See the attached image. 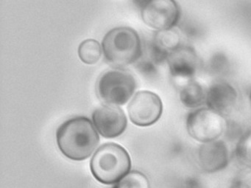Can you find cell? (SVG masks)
<instances>
[{
	"instance_id": "5bb4252c",
	"label": "cell",
	"mask_w": 251,
	"mask_h": 188,
	"mask_svg": "<svg viewBox=\"0 0 251 188\" xmlns=\"http://www.w3.org/2000/svg\"><path fill=\"white\" fill-rule=\"evenodd\" d=\"M102 47L95 39H86L78 47V56L80 61L88 65L96 64L102 55Z\"/></svg>"
},
{
	"instance_id": "6da1fadb",
	"label": "cell",
	"mask_w": 251,
	"mask_h": 188,
	"mask_svg": "<svg viewBox=\"0 0 251 188\" xmlns=\"http://www.w3.org/2000/svg\"><path fill=\"white\" fill-rule=\"evenodd\" d=\"M57 145L63 155L74 161L89 158L98 147L99 135L88 117L69 119L57 129Z\"/></svg>"
},
{
	"instance_id": "8fae6325",
	"label": "cell",
	"mask_w": 251,
	"mask_h": 188,
	"mask_svg": "<svg viewBox=\"0 0 251 188\" xmlns=\"http://www.w3.org/2000/svg\"><path fill=\"white\" fill-rule=\"evenodd\" d=\"M238 97L237 91L230 83L226 81L215 82L207 89L205 105L226 116L236 107Z\"/></svg>"
},
{
	"instance_id": "4fadbf2b",
	"label": "cell",
	"mask_w": 251,
	"mask_h": 188,
	"mask_svg": "<svg viewBox=\"0 0 251 188\" xmlns=\"http://www.w3.org/2000/svg\"><path fill=\"white\" fill-rule=\"evenodd\" d=\"M151 42L157 49L167 55L182 45L181 36L176 27L156 30Z\"/></svg>"
},
{
	"instance_id": "7a4b0ae2",
	"label": "cell",
	"mask_w": 251,
	"mask_h": 188,
	"mask_svg": "<svg viewBox=\"0 0 251 188\" xmlns=\"http://www.w3.org/2000/svg\"><path fill=\"white\" fill-rule=\"evenodd\" d=\"M105 61L114 68H124L136 64L143 55L144 45L139 33L129 27L110 30L102 42Z\"/></svg>"
},
{
	"instance_id": "52a82bcc",
	"label": "cell",
	"mask_w": 251,
	"mask_h": 188,
	"mask_svg": "<svg viewBox=\"0 0 251 188\" xmlns=\"http://www.w3.org/2000/svg\"><path fill=\"white\" fill-rule=\"evenodd\" d=\"M145 25L156 30L176 27L180 23V9L176 0H152L141 10Z\"/></svg>"
},
{
	"instance_id": "ffe728a7",
	"label": "cell",
	"mask_w": 251,
	"mask_h": 188,
	"mask_svg": "<svg viewBox=\"0 0 251 188\" xmlns=\"http://www.w3.org/2000/svg\"><path fill=\"white\" fill-rule=\"evenodd\" d=\"M133 3L139 9L142 10L145 8L147 5H149L152 0H133Z\"/></svg>"
},
{
	"instance_id": "e0dca14e",
	"label": "cell",
	"mask_w": 251,
	"mask_h": 188,
	"mask_svg": "<svg viewBox=\"0 0 251 188\" xmlns=\"http://www.w3.org/2000/svg\"><path fill=\"white\" fill-rule=\"evenodd\" d=\"M228 59L223 53H216L208 61V68L210 71L215 74L224 73L228 69Z\"/></svg>"
},
{
	"instance_id": "3957f363",
	"label": "cell",
	"mask_w": 251,
	"mask_h": 188,
	"mask_svg": "<svg viewBox=\"0 0 251 188\" xmlns=\"http://www.w3.org/2000/svg\"><path fill=\"white\" fill-rule=\"evenodd\" d=\"M131 160L127 151L118 144L101 145L90 161V169L95 179L105 185L117 183L130 171Z\"/></svg>"
},
{
	"instance_id": "7c38bea8",
	"label": "cell",
	"mask_w": 251,
	"mask_h": 188,
	"mask_svg": "<svg viewBox=\"0 0 251 188\" xmlns=\"http://www.w3.org/2000/svg\"><path fill=\"white\" fill-rule=\"evenodd\" d=\"M207 89L195 79L185 82L180 88L179 98L183 107L189 109L201 108L205 104Z\"/></svg>"
},
{
	"instance_id": "d6986e66",
	"label": "cell",
	"mask_w": 251,
	"mask_h": 188,
	"mask_svg": "<svg viewBox=\"0 0 251 188\" xmlns=\"http://www.w3.org/2000/svg\"><path fill=\"white\" fill-rule=\"evenodd\" d=\"M182 32L186 35L188 37L193 38L198 37V35H200L199 27H197L196 26H194V24L191 23H182L180 26Z\"/></svg>"
},
{
	"instance_id": "5b68a950",
	"label": "cell",
	"mask_w": 251,
	"mask_h": 188,
	"mask_svg": "<svg viewBox=\"0 0 251 188\" xmlns=\"http://www.w3.org/2000/svg\"><path fill=\"white\" fill-rule=\"evenodd\" d=\"M227 128L226 117L207 107L192 110L186 117L188 134L201 144L221 139Z\"/></svg>"
},
{
	"instance_id": "9a60e30c",
	"label": "cell",
	"mask_w": 251,
	"mask_h": 188,
	"mask_svg": "<svg viewBox=\"0 0 251 188\" xmlns=\"http://www.w3.org/2000/svg\"><path fill=\"white\" fill-rule=\"evenodd\" d=\"M235 154L238 161L245 168L251 169V129L247 131L239 138L236 143Z\"/></svg>"
},
{
	"instance_id": "277c9868",
	"label": "cell",
	"mask_w": 251,
	"mask_h": 188,
	"mask_svg": "<svg viewBox=\"0 0 251 188\" xmlns=\"http://www.w3.org/2000/svg\"><path fill=\"white\" fill-rule=\"evenodd\" d=\"M136 89V81L132 73L123 68L104 72L97 81L98 98L106 104L125 105Z\"/></svg>"
},
{
	"instance_id": "2e32d148",
	"label": "cell",
	"mask_w": 251,
	"mask_h": 188,
	"mask_svg": "<svg viewBox=\"0 0 251 188\" xmlns=\"http://www.w3.org/2000/svg\"><path fill=\"white\" fill-rule=\"evenodd\" d=\"M113 188H151V184L144 173L133 170L122 178Z\"/></svg>"
},
{
	"instance_id": "44dd1931",
	"label": "cell",
	"mask_w": 251,
	"mask_h": 188,
	"mask_svg": "<svg viewBox=\"0 0 251 188\" xmlns=\"http://www.w3.org/2000/svg\"><path fill=\"white\" fill-rule=\"evenodd\" d=\"M249 101H250V102L251 103V90H250V92H249Z\"/></svg>"
},
{
	"instance_id": "9c48e42d",
	"label": "cell",
	"mask_w": 251,
	"mask_h": 188,
	"mask_svg": "<svg viewBox=\"0 0 251 188\" xmlns=\"http://www.w3.org/2000/svg\"><path fill=\"white\" fill-rule=\"evenodd\" d=\"M199 167L204 173L211 174L225 170L230 161L227 143L223 139L201 143L197 154Z\"/></svg>"
},
{
	"instance_id": "ac0fdd59",
	"label": "cell",
	"mask_w": 251,
	"mask_h": 188,
	"mask_svg": "<svg viewBox=\"0 0 251 188\" xmlns=\"http://www.w3.org/2000/svg\"><path fill=\"white\" fill-rule=\"evenodd\" d=\"M230 188H251V169L242 170Z\"/></svg>"
},
{
	"instance_id": "30bf717a",
	"label": "cell",
	"mask_w": 251,
	"mask_h": 188,
	"mask_svg": "<svg viewBox=\"0 0 251 188\" xmlns=\"http://www.w3.org/2000/svg\"><path fill=\"white\" fill-rule=\"evenodd\" d=\"M167 63L171 76L185 82L194 79L200 67L199 57L196 51L186 45H180L170 53Z\"/></svg>"
},
{
	"instance_id": "ba28073f",
	"label": "cell",
	"mask_w": 251,
	"mask_h": 188,
	"mask_svg": "<svg viewBox=\"0 0 251 188\" xmlns=\"http://www.w3.org/2000/svg\"><path fill=\"white\" fill-rule=\"evenodd\" d=\"M92 120L98 132L108 139L120 136L127 128V117L118 106L106 104L99 107L92 114Z\"/></svg>"
},
{
	"instance_id": "8992f818",
	"label": "cell",
	"mask_w": 251,
	"mask_h": 188,
	"mask_svg": "<svg viewBox=\"0 0 251 188\" xmlns=\"http://www.w3.org/2000/svg\"><path fill=\"white\" fill-rule=\"evenodd\" d=\"M163 108L162 101L157 94L151 91H140L130 101L127 111L133 124L147 127L159 120Z\"/></svg>"
}]
</instances>
